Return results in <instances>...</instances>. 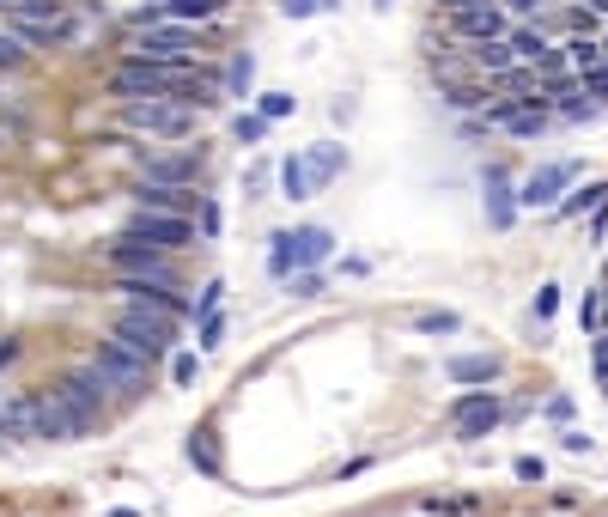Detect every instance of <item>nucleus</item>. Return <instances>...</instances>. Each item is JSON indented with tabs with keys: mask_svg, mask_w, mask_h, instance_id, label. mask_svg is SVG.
Segmentation results:
<instances>
[{
	"mask_svg": "<svg viewBox=\"0 0 608 517\" xmlns=\"http://www.w3.org/2000/svg\"><path fill=\"white\" fill-rule=\"evenodd\" d=\"M104 390H110V384H104V378L92 372V365H86V372H73V378H61V390H55V396H61V408L73 414V426H80V438H86V432L98 426V414H104Z\"/></svg>",
	"mask_w": 608,
	"mask_h": 517,
	"instance_id": "obj_6",
	"label": "nucleus"
},
{
	"mask_svg": "<svg viewBox=\"0 0 608 517\" xmlns=\"http://www.w3.org/2000/svg\"><path fill=\"white\" fill-rule=\"evenodd\" d=\"M201 49V37L189 31V25H146V37H140V49L134 55H146V61H189Z\"/></svg>",
	"mask_w": 608,
	"mask_h": 517,
	"instance_id": "obj_10",
	"label": "nucleus"
},
{
	"mask_svg": "<svg viewBox=\"0 0 608 517\" xmlns=\"http://www.w3.org/2000/svg\"><path fill=\"white\" fill-rule=\"evenodd\" d=\"M128 238H140V244H159V250H177V244H189V219L183 213H134L128 219Z\"/></svg>",
	"mask_w": 608,
	"mask_h": 517,
	"instance_id": "obj_11",
	"label": "nucleus"
},
{
	"mask_svg": "<svg viewBox=\"0 0 608 517\" xmlns=\"http://www.w3.org/2000/svg\"><path fill=\"white\" fill-rule=\"evenodd\" d=\"M499 396L493 390H469V396H456L450 402V426H456V438H463V445H475V438H487L493 426H499Z\"/></svg>",
	"mask_w": 608,
	"mask_h": 517,
	"instance_id": "obj_7",
	"label": "nucleus"
},
{
	"mask_svg": "<svg viewBox=\"0 0 608 517\" xmlns=\"http://www.w3.org/2000/svg\"><path fill=\"white\" fill-rule=\"evenodd\" d=\"M232 128H238V140H244V146H256V140L268 134V116H238Z\"/></svg>",
	"mask_w": 608,
	"mask_h": 517,
	"instance_id": "obj_29",
	"label": "nucleus"
},
{
	"mask_svg": "<svg viewBox=\"0 0 608 517\" xmlns=\"http://www.w3.org/2000/svg\"><path fill=\"white\" fill-rule=\"evenodd\" d=\"M146 165V183H195L201 177V153H183V159H140Z\"/></svg>",
	"mask_w": 608,
	"mask_h": 517,
	"instance_id": "obj_17",
	"label": "nucleus"
},
{
	"mask_svg": "<svg viewBox=\"0 0 608 517\" xmlns=\"http://www.w3.org/2000/svg\"><path fill=\"white\" fill-rule=\"evenodd\" d=\"M469 49H475V67H481V73H511V61H517L505 37H481V43H469Z\"/></svg>",
	"mask_w": 608,
	"mask_h": 517,
	"instance_id": "obj_18",
	"label": "nucleus"
},
{
	"mask_svg": "<svg viewBox=\"0 0 608 517\" xmlns=\"http://www.w3.org/2000/svg\"><path fill=\"white\" fill-rule=\"evenodd\" d=\"M171 378H177V384H195V359H189V353H177V365H171Z\"/></svg>",
	"mask_w": 608,
	"mask_h": 517,
	"instance_id": "obj_36",
	"label": "nucleus"
},
{
	"mask_svg": "<svg viewBox=\"0 0 608 517\" xmlns=\"http://www.w3.org/2000/svg\"><path fill=\"white\" fill-rule=\"evenodd\" d=\"M250 80H256V55H232V61H225V92L250 98Z\"/></svg>",
	"mask_w": 608,
	"mask_h": 517,
	"instance_id": "obj_20",
	"label": "nucleus"
},
{
	"mask_svg": "<svg viewBox=\"0 0 608 517\" xmlns=\"http://www.w3.org/2000/svg\"><path fill=\"white\" fill-rule=\"evenodd\" d=\"M511 13H542V0H505Z\"/></svg>",
	"mask_w": 608,
	"mask_h": 517,
	"instance_id": "obj_40",
	"label": "nucleus"
},
{
	"mask_svg": "<svg viewBox=\"0 0 608 517\" xmlns=\"http://www.w3.org/2000/svg\"><path fill=\"white\" fill-rule=\"evenodd\" d=\"M329 232L323 226H304V232H274V250H268V268L274 274H298V268H317L329 262Z\"/></svg>",
	"mask_w": 608,
	"mask_h": 517,
	"instance_id": "obj_3",
	"label": "nucleus"
},
{
	"mask_svg": "<svg viewBox=\"0 0 608 517\" xmlns=\"http://www.w3.org/2000/svg\"><path fill=\"white\" fill-rule=\"evenodd\" d=\"M590 365H596V378L608 384V329H602V335L590 341Z\"/></svg>",
	"mask_w": 608,
	"mask_h": 517,
	"instance_id": "obj_32",
	"label": "nucleus"
},
{
	"mask_svg": "<svg viewBox=\"0 0 608 517\" xmlns=\"http://www.w3.org/2000/svg\"><path fill=\"white\" fill-rule=\"evenodd\" d=\"M280 189H286L292 201H304V195H311V177H304V159H286V165H280Z\"/></svg>",
	"mask_w": 608,
	"mask_h": 517,
	"instance_id": "obj_24",
	"label": "nucleus"
},
{
	"mask_svg": "<svg viewBox=\"0 0 608 517\" xmlns=\"http://www.w3.org/2000/svg\"><path fill=\"white\" fill-rule=\"evenodd\" d=\"M177 329H183V317H171V311H152V305H122V317H116V341L122 347H134L140 359H159L171 341H177Z\"/></svg>",
	"mask_w": 608,
	"mask_h": 517,
	"instance_id": "obj_1",
	"label": "nucleus"
},
{
	"mask_svg": "<svg viewBox=\"0 0 608 517\" xmlns=\"http://www.w3.org/2000/svg\"><path fill=\"white\" fill-rule=\"evenodd\" d=\"M19 359V341H0V365H13Z\"/></svg>",
	"mask_w": 608,
	"mask_h": 517,
	"instance_id": "obj_41",
	"label": "nucleus"
},
{
	"mask_svg": "<svg viewBox=\"0 0 608 517\" xmlns=\"http://www.w3.org/2000/svg\"><path fill=\"white\" fill-rule=\"evenodd\" d=\"M110 268H116V274H146V280H177V274H171V250L140 244V238H128V232L110 244Z\"/></svg>",
	"mask_w": 608,
	"mask_h": 517,
	"instance_id": "obj_8",
	"label": "nucleus"
},
{
	"mask_svg": "<svg viewBox=\"0 0 608 517\" xmlns=\"http://www.w3.org/2000/svg\"><path fill=\"white\" fill-rule=\"evenodd\" d=\"M487 219H493L499 232L517 219V189H511V177H505L499 165H487Z\"/></svg>",
	"mask_w": 608,
	"mask_h": 517,
	"instance_id": "obj_15",
	"label": "nucleus"
},
{
	"mask_svg": "<svg viewBox=\"0 0 608 517\" xmlns=\"http://www.w3.org/2000/svg\"><path fill=\"white\" fill-rule=\"evenodd\" d=\"M444 378L450 384H493L499 378V359L493 353H456V359H444Z\"/></svg>",
	"mask_w": 608,
	"mask_h": 517,
	"instance_id": "obj_16",
	"label": "nucleus"
},
{
	"mask_svg": "<svg viewBox=\"0 0 608 517\" xmlns=\"http://www.w3.org/2000/svg\"><path fill=\"white\" fill-rule=\"evenodd\" d=\"M201 232L219 238V207H213V201H201Z\"/></svg>",
	"mask_w": 608,
	"mask_h": 517,
	"instance_id": "obj_37",
	"label": "nucleus"
},
{
	"mask_svg": "<svg viewBox=\"0 0 608 517\" xmlns=\"http://www.w3.org/2000/svg\"><path fill=\"white\" fill-rule=\"evenodd\" d=\"M511 55H517V61H529V67H536V61L548 55V37H542V31H517V37H511Z\"/></svg>",
	"mask_w": 608,
	"mask_h": 517,
	"instance_id": "obj_22",
	"label": "nucleus"
},
{
	"mask_svg": "<svg viewBox=\"0 0 608 517\" xmlns=\"http://www.w3.org/2000/svg\"><path fill=\"white\" fill-rule=\"evenodd\" d=\"M554 311H560V286H542V292H536V317L548 323Z\"/></svg>",
	"mask_w": 608,
	"mask_h": 517,
	"instance_id": "obj_34",
	"label": "nucleus"
},
{
	"mask_svg": "<svg viewBox=\"0 0 608 517\" xmlns=\"http://www.w3.org/2000/svg\"><path fill=\"white\" fill-rule=\"evenodd\" d=\"M420 329H426V335H456V317H450V311H426Z\"/></svg>",
	"mask_w": 608,
	"mask_h": 517,
	"instance_id": "obj_31",
	"label": "nucleus"
},
{
	"mask_svg": "<svg viewBox=\"0 0 608 517\" xmlns=\"http://www.w3.org/2000/svg\"><path fill=\"white\" fill-rule=\"evenodd\" d=\"M13 67H25V43L13 31H0V73H13Z\"/></svg>",
	"mask_w": 608,
	"mask_h": 517,
	"instance_id": "obj_26",
	"label": "nucleus"
},
{
	"mask_svg": "<svg viewBox=\"0 0 608 517\" xmlns=\"http://www.w3.org/2000/svg\"><path fill=\"white\" fill-rule=\"evenodd\" d=\"M505 128H511L517 140H536V134L548 128V110H542V104H523V110H517V116L505 122Z\"/></svg>",
	"mask_w": 608,
	"mask_h": 517,
	"instance_id": "obj_21",
	"label": "nucleus"
},
{
	"mask_svg": "<svg viewBox=\"0 0 608 517\" xmlns=\"http://www.w3.org/2000/svg\"><path fill=\"white\" fill-rule=\"evenodd\" d=\"M0 7H19V0H0Z\"/></svg>",
	"mask_w": 608,
	"mask_h": 517,
	"instance_id": "obj_45",
	"label": "nucleus"
},
{
	"mask_svg": "<svg viewBox=\"0 0 608 517\" xmlns=\"http://www.w3.org/2000/svg\"><path fill=\"white\" fill-rule=\"evenodd\" d=\"M134 201H140L146 213H183V219L195 213V189H189V183H140Z\"/></svg>",
	"mask_w": 608,
	"mask_h": 517,
	"instance_id": "obj_12",
	"label": "nucleus"
},
{
	"mask_svg": "<svg viewBox=\"0 0 608 517\" xmlns=\"http://www.w3.org/2000/svg\"><path fill=\"white\" fill-rule=\"evenodd\" d=\"M444 13H469V7H499V0H438Z\"/></svg>",
	"mask_w": 608,
	"mask_h": 517,
	"instance_id": "obj_38",
	"label": "nucleus"
},
{
	"mask_svg": "<svg viewBox=\"0 0 608 517\" xmlns=\"http://www.w3.org/2000/svg\"><path fill=\"white\" fill-rule=\"evenodd\" d=\"M280 13L286 19H311V13H323V0H280Z\"/></svg>",
	"mask_w": 608,
	"mask_h": 517,
	"instance_id": "obj_33",
	"label": "nucleus"
},
{
	"mask_svg": "<svg viewBox=\"0 0 608 517\" xmlns=\"http://www.w3.org/2000/svg\"><path fill=\"white\" fill-rule=\"evenodd\" d=\"M92 372H98L110 390H128V396H140V390H146V359H140L134 347H122L116 335H110V341H98Z\"/></svg>",
	"mask_w": 608,
	"mask_h": 517,
	"instance_id": "obj_5",
	"label": "nucleus"
},
{
	"mask_svg": "<svg viewBox=\"0 0 608 517\" xmlns=\"http://www.w3.org/2000/svg\"><path fill=\"white\" fill-rule=\"evenodd\" d=\"M596 323H602V329H608V286H602V317H596Z\"/></svg>",
	"mask_w": 608,
	"mask_h": 517,
	"instance_id": "obj_43",
	"label": "nucleus"
},
{
	"mask_svg": "<svg viewBox=\"0 0 608 517\" xmlns=\"http://www.w3.org/2000/svg\"><path fill=\"white\" fill-rule=\"evenodd\" d=\"M262 116H268V122L292 116V92H262Z\"/></svg>",
	"mask_w": 608,
	"mask_h": 517,
	"instance_id": "obj_28",
	"label": "nucleus"
},
{
	"mask_svg": "<svg viewBox=\"0 0 608 517\" xmlns=\"http://www.w3.org/2000/svg\"><path fill=\"white\" fill-rule=\"evenodd\" d=\"M572 183H578V165H572V159H560V165H536V171L517 183V207H554Z\"/></svg>",
	"mask_w": 608,
	"mask_h": 517,
	"instance_id": "obj_9",
	"label": "nucleus"
},
{
	"mask_svg": "<svg viewBox=\"0 0 608 517\" xmlns=\"http://www.w3.org/2000/svg\"><path fill=\"white\" fill-rule=\"evenodd\" d=\"M602 201H608V183H584V189L560 195V201H554V213H560V219H572V213H590V207H602Z\"/></svg>",
	"mask_w": 608,
	"mask_h": 517,
	"instance_id": "obj_19",
	"label": "nucleus"
},
{
	"mask_svg": "<svg viewBox=\"0 0 608 517\" xmlns=\"http://www.w3.org/2000/svg\"><path fill=\"white\" fill-rule=\"evenodd\" d=\"M444 104H450V110H481V104H487V92H481V86H450V92H444Z\"/></svg>",
	"mask_w": 608,
	"mask_h": 517,
	"instance_id": "obj_25",
	"label": "nucleus"
},
{
	"mask_svg": "<svg viewBox=\"0 0 608 517\" xmlns=\"http://www.w3.org/2000/svg\"><path fill=\"white\" fill-rule=\"evenodd\" d=\"M292 292H298V299H317V292H323V274L298 268V274H292Z\"/></svg>",
	"mask_w": 608,
	"mask_h": 517,
	"instance_id": "obj_30",
	"label": "nucleus"
},
{
	"mask_svg": "<svg viewBox=\"0 0 608 517\" xmlns=\"http://www.w3.org/2000/svg\"><path fill=\"white\" fill-rule=\"evenodd\" d=\"M7 432H13V420H7V408H0V438H7Z\"/></svg>",
	"mask_w": 608,
	"mask_h": 517,
	"instance_id": "obj_44",
	"label": "nucleus"
},
{
	"mask_svg": "<svg viewBox=\"0 0 608 517\" xmlns=\"http://www.w3.org/2000/svg\"><path fill=\"white\" fill-rule=\"evenodd\" d=\"M122 122L140 128V134H165V140H183L195 122H189V104L177 98H128L122 104Z\"/></svg>",
	"mask_w": 608,
	"mask_h": 517,
	"instance_id": "obj_4",
	"label": "nucleus"
},
{
	"mask_svg": "<svg viewBox=\"0 0 608 517\" xmlns=\"http://www.w3.org/2000/svg\"><path fill=\"white\" fill-rule=\"evenodd\" d=\"M450 31H456V37H469V43H481V37H505V13H499V7L450 13Z\"/></svg>",
	"mask_w": 608,
	"mask_h": 517,
	"instance_id": "obj_14",
	"label": "nucleus"
},
{
	"mask_svg": "<svg viewBox=\"0 0 608 517\" xmlns=\"http://www.w3.org/2000/svg\"><path fill=\"white\" fill-rule=\"evenodd\" d=\"M548 469H542V457H517V481H542Z\"/></svg>",
	"mask_w": 608,
	"mask_h": 517,
	"instance_id": "obj_35",
	"label": "nucleus"
},
{
	"mask_svg": "<svg viewBox=\"0 0 608 517\" xmlns=\"http://www.w3.org/2000/svg\"><path fill=\"white\" fill-rule=\"evenodd\" d=\"M183 86V67L177 61H146V55H128L116 73H110V92L128 104V98H171Z\"/></svg>",
	"mask_w": 608,
	"mask_h": 517,
	"instance_id": "obj_2",
	"label": "nucleus"
},
{
	"mask_svg": "<svg viewBox=\"0 0 608 517\" xmlns=\"http://www.w3.org/2000/svg\"><path fill=\"white\" fill-rule=\"evenodd\" d=\"M341 165H347V153L335 140H317V146H304V177H311V189H329L335 177H341Z\"/></svg>",
	"mask_w": 608,
	"mask_h": 517,
	"instance_id": "obj_13",
	"label": "nucleus"
},
{
	"mask_svg": "<svg viewBox=\"0 0 608 517\" xmlns=\"http://www.w3.org/2000/svg\"><path fill=\"white\" fill-rule=\"evenodd\" d=\"M566 49H572V55H566V61H572V67H578V73H596V61H602V43H596V37H572V43H566Z\"/></svg>",
	"mask_w": 608,
	"mask_h": 517,
	"instance_id": "obj_23",
	"label": "nucleus"
},
{
	"mask_svg": "<svg viewBox=\"0 0 608 517\" xmlns=\"http://www.w3.org/2000/svg\"><path fill=\"white\" fill-rule=\"evenodd\" d=\"M590 13H596V19H608V0H590Z\"/></svg>",
	"mask_w": 608,
	"mask_h": 517,
	"instance_id": "obj_42",
	"label": "nucleus"
},
{
	"mask_svg": "<svg viewBox=\"0 0 608 517\" xmlns=\"http://www.w3.org/2000/svg\"><path fill=\"white\" fill-rule=\"evenodd\" d=\"M219 329H225L219 317H201V347H219Z\"/></svg>",
	"mask_w": 608,
	"mask_h": 517,
	"instance_id": "obj_39",
	"label": "nucleus"
},
{
	"mask_svg": "<svg viewBox=\"0 0 608 517\" xmlns=\"http://www.w3.org/2000/svg\"><path fill=\"white\" fill-rule=\"evenodd\" d=\"M219 305H225V280H207V286H201V305H195V317H219Z\"/></svg>",
	"mask_w": 608,
	"mask_h": 517,
	"instance_id": "obj_27",
	"label": "nucleus"
}]
</instances>
